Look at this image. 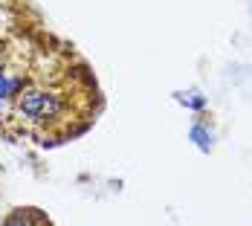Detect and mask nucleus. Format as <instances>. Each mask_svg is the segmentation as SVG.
Listing matches in <instances>:
<instances>
[{
  "instance_id": "4",
  "label": "nucleus",
  "mask_w": 252,
  "mask_h": 226,
  "mask_svg": "<svg viewBox=\"0 0 252 226\" xmlns=\"http://www.w3.org/2000/svg\"><path fill=\"white\" fill-rule=\"evenodd\" d=\"M177 101L183 107H189V110H203L206 107V96H203L200 90H180L177 93Z\"/></svg>"
},
{
  "instance_id": "5",
  "label": "nucleus",
  "mask_w": 252,
  "mask_h": 226,
  "mask_svg": "<svg viewBox=\"0 0 252 226\" xmlns=\"http://www.w3.org/2000/svg\"><path fill=\"white\" fill-rule=\"evenodd\" d=\"M0 226H35V221H32V215H26V212H18V215H12L9 221H3Z\"/></svg>"
},
{
  "instance_id": "2",
  "label": "nucleus",
  "mask_w": 252,
  "mask_h": 226,
  "mask_svg": "<svg viewBox=\"0 0 252 226\" xmlns=\"http://www.w3.org/2000/svg\"><path fill=\"white\" fill-rule=\"evenodd\" d=\"M21 90H24V78H21V75H6L0 70V101L18 99Z\"/></svg>"
},
{
  "instance_id": "6",
  "label": "nucleus",
  "mask_w": 252,
  "mask_h": 226,
  "mask_svg": "<svg viewBox=\"0 0 252 226\" xmlns=\"http://www.w3.org/2000/svg\"><path fill=\"white\" fill-rule=\"evenodd\" d=\"M0 64H3V44H0Z\"/></svg>"
},
{
  "instance_id": "3",
  "label": "nucleus",
  "mask_w": 252,
  "mask_h": 226,
  "mask_svg": "<svg viewBox=\"0 0 252 226\" xmlns=\"http://www.w3.org/2000/svg\"><path fill=\"white\" fill-rule=\"evenodd\" d=\"M189 139H191L200 151L209 154V151H212V142H215V133L203 125V122H197V125H191V130H189Z\"/></svg>"
},
{
  "instance_id": "1",
  "label": "nucleus",
  "mask_w": 252,
  "mask_h": 226,
  "mask_svg": "<svg viewBox=\"0 0 252 226\" xmlns=\"http://www.w3.org/2000/svg\"><path fill=\"white\" fill-rule=\"evenodd\" d=\"M18 104V113L32 119V122H47L55 119L61 110H64V101L61 96H55L50 90H41V87H32V90H21V96L15 99Z\"/></svg>"
}]
</instances>
